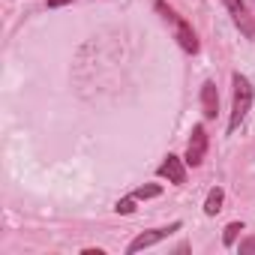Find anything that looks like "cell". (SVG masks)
Masks as SVG:
<instances>
[{
  "label": "cell",
  "instance_id": "cell-1",
  "mask_svg": "<svg viewBox=\"0 0 255 255\" xmlns=\"http://www.w3.org/2000/svg\"><path fill=\"white\" fill-rule=\"evenodd\" d=\"M231 87H234V96H231V117H228V132H237L240 123L246 120L249 108H252V99H255V90H252V81L240 72L231 75Z\"/></svg>",
  "mask_w": 255,
  "mask_h": 255
},
{
  "label": "cell",
  "instance_id": "cell-2",
  "mask_svg": "<svg viewBox=\"0 0 255 255\" xmlns=\"http://www.w3.org/2000/svg\"><path fill=\"white\" fill-rule=\"evenodd\" d=\"M156 12L174 27V33H177V42H180V48L183 51H189V54H195L198 51V39H195V33H192V27H189V21L183 18V15H177L165 0H156Z\"/></svg>",
  "mask_w": 255,
  "mask_h": 255
},
{
  "label": "cell",
  "instance_id": "cell-3",
  "mask_svg": "<svg viewBox=\"0 0 255 255\" xmlns=\"http://www.w3.org/2000/svg\"><path fill=\"white\" fill-rule=\"evenodd\" d=\"M174 231H180V222H171V225H165V228H150V231H141V234H138L129 246H126V252L135 255V252H141V249H150V246L162 243L165 237H171Z\"/></svg>",
  "mask_w": 255,
  "mask_h": 255
},
{
  "label": "cell",
  "instance_id": "cell-4",
  "mask_svg": "<svg viewBox=\"0 0 255 255\" xmlns=\"http://www.w3.org/2000/svg\"><path fill=\"white\" fill-rule=\"evenodd\" d=\"M222 3H225V9H228L231 21L237 24V30H240L246 39H255V15L246 9L243 0H222Z\"/></svg>",
  "mask_w": 255,
  "mask_h": 255
},
{
  "label": "cell",
  "instance_id": "cell-5",
  "mask_svg": "<svg viewBox=\"0 0 255 255\" xmlns=\"http://www.w3.org/2000/svg\"><path fill=\"white\" fill-rule=\"evenodd\" d=\"M204 153H207V129L198 123L192 126V135H189V144H186V165H201L204 162Z\"/></svg>",
  "mask_w": 255,
  "mask_h": 255
},
{
  "label": "cell",
  "instance_id": "cell-6",
  "mask_svg": "<svg viewBox=\"0 0 255 255\" xmlns=\"http://www.w3.org/2000/svg\"><path fill=\"white\" fill-rule=\"evenodd\" d=\"M201 114H204V120H216V114H219V90L213 81L201 84Z\"/></svg>",
  "mask_w": 255,
  "mask_h": 255
},
{
  "label": "cell",
  "instance_id": "cell-7",
  "mask_svg": "<svg viewBox=\"0 0 255 255\" xmlns=\"http://www.w3.org/2000/svg\"><path fill=\"white\" fill-rule=\"evenodd\" d=\"M183 162H186V159L168 153L165 162L159 165V177H168L171 183H186V165H183Z\"/></svg>",
  "mask_w": 255,
  "mask_h": 255
},
{
  "label": "cell",
  "instance_id": "cell-8",
  "mask_svg": "<svg viewBox=\"0 0 255 255\" xmlns=\"http://www.w3.org/2000/svg\"><path fill=\"white\" fill-rule=\"evenodd\" d=\"M222 201H225V189H222V186H213V189L207 192V201H204V213H207V216H216V213L222 210Z\"/></svg>",
  "mask_w": 255,
  "mask_h": 255
},
{
  "label": "cell",
  "instance_id": "cell-9",
  "mask_svg": "<svg viewBox=\"0 0 255 255\" xmlns=\"http://www.w3.org/2000/svg\"><path fill=\"white\" fill-rule=\"evenodd\" d=\"M240 231H243V222H228L225 225V234H222V243L225 246H234V240L240 237Z\"/></svg>",
  "mask_w": 255,
  "mask_h": 255
},
{
  "label": "cell",
  "instance_id": "cell-10",
  "mask_svg": "<svg viewBox=\"0 0 255 255\" xmlns=\"http://www.w3.org/2000/svg\"><path fill=\"white\" fill-rule=\"evenodd\" d=\"M159 192H162V186H159V183H147V186H138V189H135L132 195H135V198L141 201V198H156Z\"/></svg>",
  "mask_w": 255,
  "mask_h": 255
},
{
  "label": "cell",
  "instance_id": "cell-11",
  "mask_svg": "<svg viewBox=\"0 0 255 255\" xmlns=\"http://www.w3.org/2000/svg\"><path fill=\"white\" fill-rule=\"evenodd\" d=\"M135 201H138L135 195H129V198H120L114 210H117V213H132V210H135Z\"/></svg>",
  "mask_w": 255,
  "mask_h": 255
},
{
  "label": "cell",
  "instance_id": "cell-12",
  "mask_svg": "<svg viewBox=\"0 0 255 255\" xmlns=\"http://www.w3.org/2000/svg\"><path fill=\"white\" fill-rule=\"evenodd\" d=\"M240 255H255V234H249L246 240H240Z\"/></svg>",
  "mask_w": 255,
  "mask_h": 255
},
{
  "label": "cell",
  "instance_id": "cell-13",
  "mask_svg": "<svg viewBox=\"0 0 255 255\" xmlns=\"http://www.w3.org/2000/svg\"><path fill=\"white\" fill-rule=\"evenodd\" d=\"M66 3H72V0H48V6H51V9H57V6H66Z\"/></svg>",
  "mask_w": 255,
  "mask_h": 255
},
{
  "label": "cell",
  "instance_id": "cell-14",
  "mask_svg": "<svg viewBox=\"0 0 255 255\" xmlns=\"http://www.w3.org/2000/svg\"><path fill=\"white\" fill-rule=\"evenodd\" d=\"M252 3H255V0H252Z\"/></svg>",
  "mask_w": 255,
  "mask_h": 255
}]
</instances>
